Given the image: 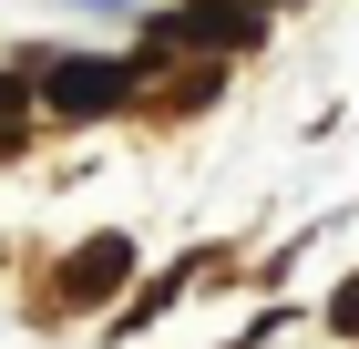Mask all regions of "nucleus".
<instances>
[{"mask_svg":"<svg viewBox=\"0 0 359 349\" xmlns=\"http://www.w3.org/2000/svg\"><path fill=\"white\" fill-rule=\"evenodd\" d=\"M329 319H339V329H349V339H359V277H349V288L329 298Z\"/></svg>","mask_w":359,"mask_h":349,"instance_id":"3","label":"nucleus"},{"mask_svg":"<svg viewBox=\"0 0 359 349\" xmlns=\"http://www.w3.org/2000/svg\"><path fill=\"white\" fill-rule=\"evenodd\" d=\"M123 82H134V62H62V72H52V103L62 113H113Z\"/></svg>","mask_w":359,"mask_h":349,"instance_id":"1","label":"nucleus"},{"mask_svg":"<svg viewBox=\"0 0 359 349\" xmlns=\"http://www.w3.org/2000/svg\"><path fill=\"white\" fill-rule=\"evenodd\" d=\"M123 268H134V246H123V237H93L83 257L62 268V277H72V308H103V298L123 288Z\"/></svg>","mask_w":359,"mask_h":349,"instance_id":"2","label":"nucleus"}]
</instances>
